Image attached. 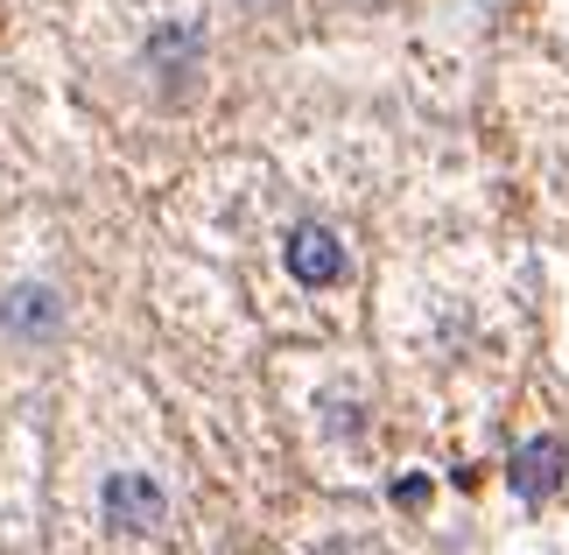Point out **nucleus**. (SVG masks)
I'll return each mask as SVG.
<instances>
[{
	"mask_svg": "<svg viewBox=\"0 0 569 555\" xmlns=\"http://www.w3.org/2000/svg\"><path fill=\"white\" fill-rule=\"evenodd\" d=\"M99 506H106V527H113V535H156L162 514H169L162 485L148 472H113L106 493H99Z\"/></svg>",
	"mask_w": 569,
	"mask_h": 555,
	"instance_id": "obj_1",
	"label": "nucleus"
},
{
	"mask_svg": "<svg viewBox=\"0 0 569 555\" xmlns=\"http://www.w3.org/2000/svg\"><path fill=\"white\" fill-rule=\"evenodd\" d=\"M281 254H289V275H296L302 288H331V281L345 275V247H338V232H331V226H317V218H310V226H296Z\"/></svg>",
	"mask_w": 569,
	"mask_h": 555,
	"instance_id": "obj_2",
	"label": "nucleus"
},
{
	"mask_svg": "<svg viewBox=\"0 0 569 555\" xmlns=\"http://www.w3.org/2000/svg\"><path fill=\"white\" fill-rule=\"evenodd\" d=\"M556 478H562V443L556 436H535L528 450L513 457V493L528 499V506H541V499L556 493Z\"/></svg>",
	"mask_w": 569,
	"mask_h": 555,
	"instance_id": "obj_3",
	"label": "nucleus"
},
{
	"mask_svg": "<svg viewBox=\"0 0 569 555\" xmlns=\"http://www.w3.org/2000/svg\"><path fill=\"white\" fill-rule=\"evenodd\" d=\"M0 317H8L14 330H42V324H50L57 317V309H50V296H42V288H14V296H8V309H0Z\"/></svg>",
	"mask_w": 569,
	"mask_h": 555,
	"instance_id": "obj_4",
	"label": "nucleus"
},
{
	"mask_svg": "<svg viewBox=\"0 0 569 555\" xmlns=\"http://www.w3.org/2000/svg\"><path fill=\"white\" fill-rule=\"evenodd\" d=\"M190 50H197V29H169L148 42V57H190Z\"/></svg>",
	"mask_w": 569,
	"mask_h": 555,
	"instance_id": "obj_5",
	"label": "nucleus"
}]
</instances>
